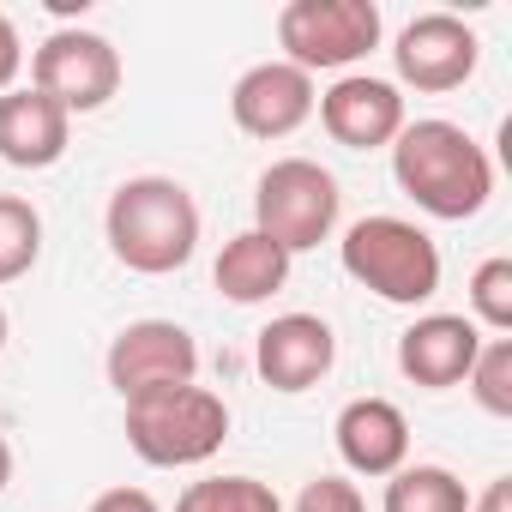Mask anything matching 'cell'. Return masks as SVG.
<instances>
[{"instance_id":"cell-18","label":"cell","mask_w":512,"mask_h":512,"mask_svg":"<svg viewBox=\"0 0 512 512\" xmlns=\"http://www.w3.org/2000/svg\"><path fill=\"white\" fill-rule=\"evenodd\" d=\"M175 512H284V500L260 476H199L181 488Z\"/></svg>"},{"instance_id":"cell-19","label":"cell","mask_w":512,"mask_h":512,"mask_svg":"<svg viewBox=\"0 0 512 512\" xmlns=\"http://www.w3.org/2000/svg\"><path fill=\"white\" fill-rule=\"evenodd\" d=\"M43 260V211L19 193H0V284H19Z\"/></svg>"},{"instance_id":"cell-16","label":"cell","mask_w":512,"mask_h":512,"mask_svg":"<svg viewBox=\"0 0 512 512\" xmlns=\"http://www.w3.org/2000/svg\"><path fill=\"white\" fill-rule=\"evenodd\" d=\"M211 284H217L223 302H235V308H260V302H272V296L290 284V253H284L278 241H266L260 229H241V235L223 241L217 266H211Z\"/></svg>"},{"instance_id":"cell-24","label":"cell","mask_w":512,"mask_h":512,"mask_svg":"<svg viewBox=\"0 0 512 512\" xmlns=\"http://www.w3.org/2000/svg\"><path fill=\"white\" fill-rule=\"evenodd\" d=\"M91 512H163L145 488H103L97 500H91Z\"/></svg>"},{"instance_id":"cell-25","label":"cell","mask_w":512,"mask_h":512,"mask_svg":"<svg viewBox=\"0 0 512 512\" xmlns=\"http://www.w3.org/2000/svg\"><path fill=\"white\" fill-rule=\"evenodd\" d=\"M470 512H512V476H494L482 494H470Z\"/></svg>"},{"instance_id":"cell-8","label":"cell","mask_w":512,"mask_h":512,"mask_svg":"<svg viewBox=\"0 0 512 512\" xmlns=\"http://www.w3.org/2000/svg\"><path fill=\"white\" fill-rule=\"evenodd\" d=\"M103 374L109 386L127 398H145V392H169V386H193L199 380V344L187 326L175 320H133L109 338V356H103Z\"/></svg>"},{"instance_id":"cell-22","label":"cell","mask_w":512,"mask_h":512,"mask_svg":"<svg viewBox=\"0 0 512 512\" xmlns=\"http://www.w3.org/2000/svg\"><path fill=\"white\" fill-rule=\"evenodd\" d=\"M290 512H368V500H362V488H356L350 476H314V482L296 494Z\"/></svg>"},{"instance_id":"cell-5","label":"cell","mask_w":512,"mask_h":512,"mask_svg":"<svg viewBox=\"0 0 512 512\" xmlns=\"http://www.w3.org/2000/svg\"><path fill=\"white\" fill-rule=\"evenodd\" d=\"M338 211H344L338 175L320 169L314 157H278L260 181H253V229L266 241H278L290 260L308 253V247H320V241H332Z\"/></svg>"},{"instance_id":"cell-11","label":"cell","mask_w":512,"mask_h":512,"mask_svg":"<svg viewBox=\"0 0 512 512\" xmlns=\"http://www.w3.org/2000/svg\"><path fill=\"white\" fill-rule=\"evenodd\" d=\"M314 79L290 61H260V67H247L229 91V115L247 139H290L296 127L314 121Z\"/></svg>"},{"instance_id":"cell-3","label":"cell","mask_w":512,"mask_h":512,"mask_svg":"<svg viewBox=\"0 0 512 512\" xmlns=\"http://www.w3.org/2000/svg\"><path fill=\"white\" fill-rule=\"evenodd\" d=\"M338 260L368 296H380L392 308H422L440 296V247L410 217H392V211L356 217L338 241Z\"/></svg>"},{"instance_id":"cell-23","label":"cell","mask_w":512,"mask_h":512,"mask_svg":"<svg viewBox=\"0 0 512 512\" xmlns=\"http://www.w3.org/2000/svg\"><path fill=\"white\" fill-rule=\"evenodd\" d=\"M25 73V43H19V25L0 13V97L13 91V79Z\"/></svg>"},{"instance_id":"cell-14","label":"cell","mask_w":512,"mask_h":512,"mask_svg":"<svg viewBox=\"0 0 512 512\" xmlns=\"http://www.w3.org/2000/svg\"><path fill=\"white\" fill-rule=\"evenodd\" d=\"M332 440L356 476H392L410 464V422L392 398H350L332 422Z\"/></svg>"},{"instance_id":"cell-15","label":"cell","mask_w":512,"mask_h":512,"mask_svg":"<svg viewBox=\"0 0 512 512\" xmlns=\"http://www.w3.org/2000/svg\"><path fill=\"white\" fill-rule=\"evenodd\" d=\"M73 145V115L49 103L31 85H13L0 97V163L13 169H55Z\"/></svg>"},{"instance_id":"cell-7","label":"cell","mask_w":512,"mask_h":512,"mask_svg":"<svg viewBox=\"0 0 512 512\" xmlns=\"http://www.w3.org/2000/svg\"><path fill=\"white\" fill-rule=\"evenodd\" d=\"M31 91H43L67 115H97L121 91V49L85 25H61L31 49Z\"/></svg>"},{"instance_id":"cell-12","label":"cell","mask_w":512,"mask_h":512,"mask_svg":"<svg viewBox=\"0 0 512 512\" xmlns=\"http://www.w3.org/2000/svg\"><path fill=\"white\" fill-rule=\"evenodd\" d=\"M253 368L272 392H314L338 368V332L320 314H278L253 338Z\"/></svg>"},{"instance_id":"cell-2","label":"cell","mask_w":512,"mask_h":512,"mask_svg":"<svg viewBox=\"0 0 512 512\" xmlns=\"http://www.w3.org/2000/svg\"><path fill=\"white\" fill-rule=\"evenodd\" d=\"M109 253L139 278H169L199 253V205L175 175H133L103 205Z\"/></svg>"},{"instance_id":"cell-13","label":"cell","mask_w":512,"mask_h":512,"mask_svg":"<svg viewBox=\"0 0 512 512\" xmlns=\"http://www.w3.org/2000/svg\"><path fill=\"white\" fill-rule=\"evenodd\" d=\"M476 350H482V332L470 314H422L398 338V374L422 392H446V386H464Z\"/></svg>"},{"instance_id":"cell-21","label":"cell","mask_w":512,"mask_h":512,"mask_svg":"<svg viewBox=\"0 0 512 512\" xmlns=\"http://www.w3.org/2000/svg\"><path fill=\"white\" fill-rule=\"evenodd\" d=\"M464 386L488 416H512V338H482Z\"/></svg>"},{"instance_id":"cell-6","label":"cell","mask_w":512,"mask_h":512,"mask_svg":"<svg viewBox=\"0 0 512 512\" xmlns=\"http://www.w3.org/2000/svg\"><path fill=\"white\" fill-rule=\"evenodd\" d=\"M380 7L374 0H290L278 13V49L290 67L314 73H350L380 49Z\"/></svg>"},{"instance_id":"cell-26","label":"cell","mask_w":512,"mask_h":512,"mask_svg":"<svg viewBox=\"0 0 512 512\" xmlns=\"http://www.w3.org/2000/svg\"><path fill=\"white\" fill-rule=\"evenodd\" d=\"M7 482H13V446H7V434H0V494H7Z\"/></svg>"},{"instance_id":"cell-1","label":"cell","mask_w":512,"mask_h":512,"mask_svg":"<svg viewBox=\"0 0 512 512\" xmlns=\"http://www.w3.org/2000/svg\"><path fill=\"white\" fill-rule=\"evenodd\" d=\"M392 181L440 223H464L494 199V163L458 121H404L392 139Z\"/></svg>"},{"instance_id":"cell-20","label":"cell","mask_w":512,"mask_h":512,"mask_svg":"<svg viewBox=\"0 0 512 512\" xmlns=\"http://www.w3.org/2000/svg\"><path fill=\"white\" fill-rule=\"evenodd\" d=\"M470 320L476 332H494V338L512 332V260L506 253H494V260L470 272Z\"/></svg>"},{"instance_id":"cell-27","label":"cell","mask_w":512,"mask_h":512,"mask_svg":"<svg viewBox=\"0 0 512 512\" xmlns=\"http://www.w3.org/2000/svg\"><path fill=\"white\" fill-rule=\"evenodd\" d=\"M0 350H7V308H0Z\"/></svg>"},{"instance_id":"cell-10","label":"cell","mask_w":512,"mask_h":512,"mask_svg":"<svg viewBox=\"0 0 512 512\" xmlns=\"http://www.w3.org/2000/svg\"><path fill=\"white\" fill-rule=\"evenodd\" d=\"M320 127L332 133V145L344 151H392V139L404 133V91L392 79H374V73H338L320 103H314Z\"/></svg>"},{"instance_id":"cell-4","label":"cell","mask_w":512,"mask_h":512,"mask_svg":"<svg viewBox=\"0 0 512 512\" xmlns=\"http://www.w3.org/2000/svg\"><path fill=\"white\" fill-rule=\"evenodd\" d=\"M223 440H229V404L199 380L127 398V446L151 470H193V464L217 458Z\"/></svg>"},{"instance_id":"cell-17","label":"cell","mask_w":512,"mask_h":512,"mask_svg":"<svg viewBox=\"0 0 512 512\" xmlns=\"http://www.w3.org/2000/svg\"><path fill=\"white\" fill-rule=\"evenodd\" d=\"M380 512H470V488L446 464H404L386 476Z\"/></svg>"},{"instance_id":"cell-9","label":"cell","mask_w":512,"mask_h":512,"mask_svg":"<svg viewBox=\"0 0 512 512\" xmlns=\"http://www.w3.org/2000/svg\"><path fill=\"white\" fill-rule=\"evenodd\" d=\"M476 61H482V43L458 13H416L392 43L398 85H410L422 97H446V91L470 85Z\"/></svg>"}]
</instances>
